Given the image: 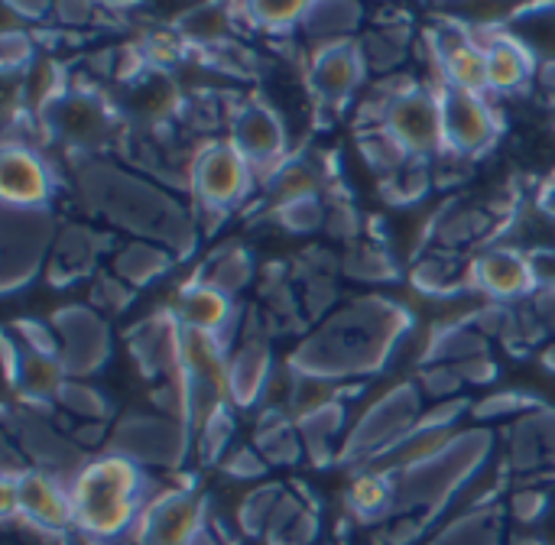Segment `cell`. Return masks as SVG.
I'll use <instances>...</instances> for the list:
<instances>
[{
	"instance_id": "cell-1",
	"label": "cell",
	"mask_w": 555,
	"mask_h": 545,
	"mask_svg": "<svg viewBox=\"0 0 555 545\" xmlns=\"http://www.w3.org/2000/svg\"><path fill=\"white\" fill-rule=\"evenodd\" d=\"M133 491L137 481L130 465L107 462L88 468L72 491L75 523L81 520V527L98 536H117L133 517Z\"/></svg>"
},
{
	"instance_id": "cell-2",
	"label": "cell",
	"mask_w": 555,
	"mask_h": 545,
	"mask_svg": "<svg viewBox=\"0 0 555 545\" xmlns=\"http://www.w3.org/2000/svg\"><path fill=\"white\" fill-rule=\"evenodd\" d=\"M442 127L459 150H478L491 140V114L475 91L452 88L442 94Z\"/></svg>"
},
{
	"instance_id": "cell-3",
	"label": "cell",
	"mask_w": 555,
	"mask_h": 545,
	"mask_svg": "<svg viewBox=\"0 0 555 545\" xmlns=\"http://www.w3.org/2000/svg\"><path fill=\"white\" fill-rule=\"evenodd\" d=\"M198 189L205 195V202L211 208L228 205L231 198H237L241 185L247 182L244 176V156L228 146V150H211L198 159Z\"/></svg>"
},
{
	"instance_id": "cell-4",
	"label": "cell",
	"mask_w": 555,
	"mask_h": 545,
	"mask_svg": "<svg viewBox=\"0 0 555 545\" xmlns=\"http://www.w3.org/2000/svg\"><path fill=\"white\" fill-rule=\"evenodd\" d=\"M46 172L26 150H7L3 156V195L7 208H46Z\"/></svg>"
},
{
	"instance_id": "cell-5",
	"label": "cell",
	"mask_w": 555,
	"mask_h": 545,
	"mask_svg": "<svg viewBox=\"0 0 555 545\" xmlns=\"http://www.w3.org/2000/svg\"><path fill=\"white\" fill-rule=\"evenodd\" d=\"M364 75V52L354 46H332L315 55V85L328 98H345Z\"/></svg>"
},
{
	"instance_id": "cell-6",
	"label": "cell",
	"mask_w": 555,
	"mask_h": 545,
	"mask_svg": "<svg viewBox=\"0 0 555 545\" xmlns=\"http://www.w3.org/2000/svg\"><path fill=\"white\" fill-rule=\"evenodd\" d=\"M237 140H241V153L244 159H276L283 150V130L276 124V117L263 107H250L241 120H237Z\"/></svg>"
},
{
	"instance_id": "cell-7",
	"label": "cell",
	"mask_w": 555,
	"mask_h": 545,
	"mask_svg": "<svg viewBox=\"0 0 555 545\" xmlns=\"http://www.w3.org/2000/svg\"><path fill=\"white\" fill-rule=\"evenodd\" d=\"M478 280L491 289V293H501V296H514V293H524L527 283L533 280L527 263L514 254H491L478 263Z\"/></svg>"
},
{
	"instance_id": "cell-8",
	"label": "cell",
	"mask_w": 555,
	"mask_h": 545,
	"mask_svg": "<svg viewBox=\"0 0 555 545\" xmlns=\"http://www.w3.org/2000/svg\"><path fill=\"white\" fill-rule=\"evenodd\" d=\"M166 267H169V257L159 254L156 247H146V244H130V247H124L120 257H117V273H120L127 283H137V286L150 283V280L159 276Z\"/></svg>"
},
{
	"instance_id": "cell-9",
	"label": "cell",
	"mask_w": 555,
	"mask_h": 545,
	"mask_svg": "<svg viewBox=\"0 0 555 545\" xmlns=\"http://www.w3.org/2000/svg\"><path fill=\"white\" fill-rule=\"evenodd\" d=\"M319 218H322V208H319V202H315L312 195L293 198V202L286 205V211H283V224H286L289 231H309V228L319 224Z\"/></svg>"
},
{
	"instance_id": "cell-10",
	"label": "cell",
	"mask_w": 555,
	"mask_h": 545,
	"mask_svg": "<svg viewBox=\"0 0 555 545\" xmlns=\"http://www.w3.org/2000/svg\"><path fill=\"white\" fill-rule=\"evenodd\" d=\"M59 393H62V403L72 406V410H78L81 416H98L104 410V400L91 387H78V390L75 387H62Z\"/></svg>"
},
{
	"instance_id": "cell-11",
	"label": "cell",
	"mask_w": 555,
	"mask_h": 545,
	"mask_svg": "<svg viewBox=\"0 0 555 545\" xmlns=\"http://www.w3.org/2000/svg\"><path fill=\"white\" fill-rule=\"evenodd\" d=\"M462 231H468V237H475L478 231H485V218H478V215H462ZM439 234H446V241H462V234H459V224L452 221V224H446Z\"/></svg>"
},
{
	"instance_id": "cell-12",
	"label": "cell",
	"mask_w": 555,
	"mask_h": 545,
	"mask_svg": "<svg viewBox=\"0 0 555 545\" xmlns=\"http://www.w3.org/2000/svg\"><path fill=\"white\" fill-rule=\"evenodd\" d=\"M537 306H540V315H543V322H546L550 328H555V289H550V293H540Z\"/></svg>"
}]
</instances>
